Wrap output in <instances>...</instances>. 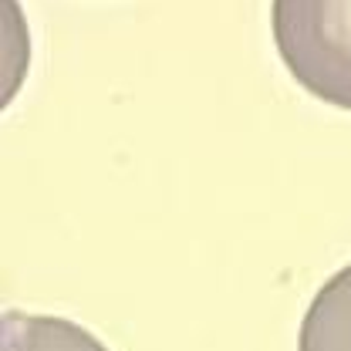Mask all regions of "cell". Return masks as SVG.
Returning <instances> with one entry per match:
<instances>
[{"mask_svg": "<svg viewBox=\"0 0 351 351\" xmlns=\"http://www.w3.org/2000/svg\"><path fill=\"white\" fill-rule=\"evenodd\" d=\"M0 351H108L82 324L51 317L0 311Z\"/></svg>", "mask_w": 351, "mask_h": 351, "instance_id": "2", "label": "cell"}, {"mask_svg": "<svg viewBox=\"0 0 351 351\" xmlns=\"http://www.w3.org/2000/svg\"><path fill=\"white\" fill-rule=\"evenodd\" d=\"M298 351H351V267L335 274L311 301Z\"/></svg>", "mask_w": 351, "mask_h": 351, "instance_id": "3", "label": "cell"}, {"mask_svg": "<svg viewBox=\"0 0 351 351\" xmlns=\"http://www.w3.org/2000/svg\"><path fill=\"white\" fill-rule=\"evenodd\" d=\"M31 68V27L17 0H0V112L17 98Z\"/></svg>", "mask_w": 351, "mask_h": 351, "instance_id": "4", "label": "cell"}, {"mask_svg": "<svg viewBox=\"0 0 351 351\" xmlns=\"http://www.w3.org/2000/svg\"><path fill=\"white\" fill-rule=\"evenodd\" d=\"M274 41L298 85L351 112V0H274Z\"/></svg>", "mask_w": 351, "mask_h": 351, "instance_id": "1", "label": "cell"}]
</instances>
